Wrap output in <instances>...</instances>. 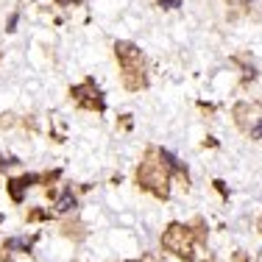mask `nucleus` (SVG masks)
I'll return each instance as SVG.
<instances>
[{
    "label": "nucleus",
    "mask_w": 262,
    "mask_h": 262,
    "mask_svg": "<svg viewBox=\"0 0 262 262\" xmlns=\"http://www.w3.org/2000/svg\"><path fill=\"white\" fill-rule=\"evenodd\" d=\"M73 207H76V195H73V192H61V195L56 198V209L59 212H70Z\"/></svg>",
    "instance_id": "f257e3e1"
},
{
    "label": "nucleus",
    "mask_w": 262,
    "mask_h": 262,
    "mask_svg": "<svg viewBox=\"0 0 262 262\" xmlns=\"http://www.w3.org/2000/svg\"><path fill=\"white\" fill-rule=\"evenodd\" d=\"M162 6H165V9H179V6H182V0H159Z\"/></svg>",
    "instance_id": "f03ea898"
},
{
    "label": "nucleus",
    "mask_w": 262,
    "mask_h": 262,
    "mask_svg": "<svg viewBox=\"0 0 262 262\" xmlns=\"http://www.w3.org/2000/svg\"><path fill=\"white\" fill-rule=\"evenodd\" d=\"M251 137H254V140H259V137H262V120H259L257 126L251 128Z\"/></svg>",
    "instance_id": "7ed1b4c3"
},
{
    "label": "nucleus",
    "mask_w": 262,
    "mask_h": 262,
    "mask_svg": "<svg viewBox=\"0 0 262 262\" xmlns=\"http://www.w3.org/2000/svg\"><path fill=\"white\" fill-rule=\"evenodd\" d=\"M59 3H73V0H59Z\"/></svg>",
    "instance_id": "20e7f679"
}]
</instances>
